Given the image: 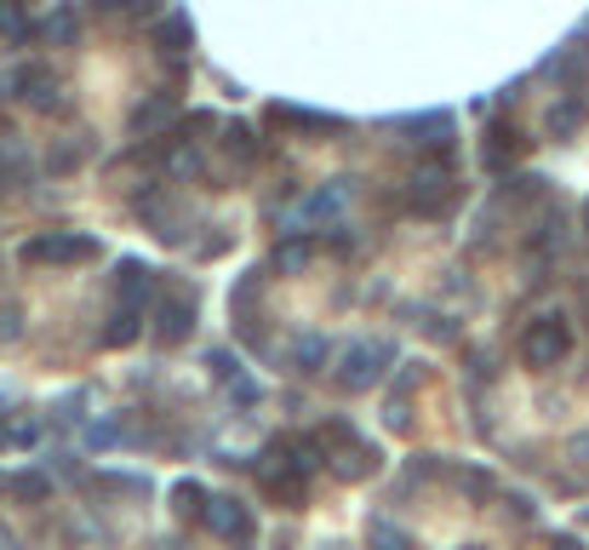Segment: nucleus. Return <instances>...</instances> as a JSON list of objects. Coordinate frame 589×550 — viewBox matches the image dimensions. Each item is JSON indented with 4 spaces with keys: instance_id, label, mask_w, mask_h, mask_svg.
Instances as JSON below:
<instances>
[{
    "instance_id": "1",
    "label": "nucleus",
    "mask_w": 589,
    "mask_h": 550,
    "mask_svg": "<svg viewBox=\"0 0 589 550\" xmlns=\"http://www.w3.org/2000/svg\"><path fill=\"white\" fill-rule=\"evenodd\" d=\"M321 447H326V465L338 470L344 482H367L372 470H378V454L372 447L361 442V431H355V424H344V419H332V424H321Z\"/></svg>"
},
{
    "instance_id": "2",
    "label": "nucleus",
    "mask_w": 589,
    "mask_h": 550,
    "mask_svg": "<svg viewBox=\"0 0 589 550\" xmlns=\"http://www.w3.org/2000/svg\"><path fill=\"white\" fill-rule=\"evenodd\" d=\"M395 362V344H383V339H355L344 356H338V385L344 390H372L383 373H390Z\"/></svg>"
},
{
    "instance_id": "3",
    "label": "nucleus",
    "mask_w": 589,
    "mask_h": 550,
    "mask_svg": "<svg viewBox=\"0 0 589 550\" xmlns=\"http://www.w3.org/2000/svg\"><path fill=\"white\" fill-rule=\"evenodd\" d=\"M18 259L35 264V270H46V264H81V259H97V241L92 236H74V230H46L35 241H23Z\"/></svg>"
},
{
    "instance_id": "4",
    "label": "nucleus",
    "mask_w": 589,
    "mask_h": 550,
    "mask_svg": "<svg viewBox=\"0 0 589 550\" xmlns=\"http://www.w3.org/2000/svg\"><path fill=\"white\" fill-rule=\"evenodd\" d=\"M7 92L18 98V104L41 110V115L63 110V81H58L53 64H23V69H12V75H7Z\"/></svg>"
},
{
    "instance_id": "5",
    "label": "nucleus",
    "mask_w": 589,
    "mask_h": 550,
    "mask_svg": "<svg viewBox=\"0 0 589 550\" xmlns=\"http://www.w3.org/2000/svg\"><path fill=\"white\" fill-rule=\"evenodd\" d=\"M567 350H573V321L567 316H538L527 339H521V356L532 367H555V362H567Z\"/></svg>"
},
{
    "instance_id": "6",
    "label": "nucleus",
    "mask_w": 589,
    "mask_h": 550,
    "mask_svg": "<svg viewBox=\"0 0 589 550\" xmlns=\"http://www.w3.org/2000/svg\"><path fill=\"white\" fill-rule=\"evenodd\" d=\"M406 202H413V213L435 218V213L452 202V167H447V161H424V167L413 172V184H406Z\"/></svg>"
},
{
    "instance_id": "7",
    "label": "nucleus",
    "mask_w": 589,
    "mask_h": 550,
    "mask_svg": "<svg viewBox=\"0 0 589 550\" xmlns=\"http://www.w3.org/2000/svg\"><path fill=\"white\" fill-rule=\"evenodd\" d=\"M189 328H195V293L189 287L161 293V305H155V333H161V344H184Z\"/></svg>"
},
{
    "instance_id": "8",
    "label": "nucleus",
    "mask_w": 589,
    "mask_h": 550,
    "mask_svg": "<svg viewBox=\"0 0 589 550\" xmlns=\"http://www.w3.org/2000/svg\"><path fill=\"white\" fill-rule=\"evenodd\" d=\"M200 522H207L218 539H229V545H246L252 539V511L241 505V499H207Z\"/></svg>"
},
{
    "instance_id": "9",
    "label": "nucleus",
    "mask_w": 589,
    "mask_h": 550,
    "mask_svg": "<svg viewBox=\"0 0 589 550\" xmlns=\"http://www.w3.org/2000/svg\"><path fill=\"white\" fill-rule=\"evenodd\" d=\"M349 202H355V184H349V179H332V184H321V190L303 195L298 224H332V218H338Z\"/></svg>"
},
{
    "instance_id": "10",
    "label": "nucleus",
    "mask_w": 589,
    "mask_h": 550,
    "mask_svg": "<svg viewBox=\"0 0 589 550\" xmlns=\"http://www.w3.org/2000/svg\"><path fill=\"white\" fill-rule=\"evenodd\" d=\"M395 133H406V138H413V144H424V149H447V133H452V115H447V110L401 115V121H395Z\"/></svg>"
},
{
    "instance_id": "11",
    "label": "nucleus",
    "mask_w": 589,
    "mask_h": 550,
    "mask_svg": "<svg viewBox=\"0 0 589 550\" xmlns=\"http://www.w3.org/2000/svg\"><path fill=\"white\" fill-rule=\"evenodd\" d=\"M149 287H155V270H149L143 259H120L115 264V298L126 310H138L143 298H149Z\"/></svg>"
},
{
    "instance_id": "12",
    "label": "nucleus",
    "mask_w": 589,
    "mask_h": 550,
    "mask_svg": "<svg viewBox=\"0 0 589 550\" xmlns=\"http://www.w3.org/2000/svg\"><path fill=\"white\" fill-rule=\"evenodd\" d=\"M521 156V133L509 127V121H498L493 133H486V144H481V161H486V172H509V161Z\"/></svg>"
},
{
    "instance_id": "13",
    "label": "nucleus",
    "mask_w": 589,
    "mask_h": 550,
    "mask_svg": "<svg viewBox=\"0 0 589 550\" xmlns=\"http://www.w3.org/2000/svg\"><path fill=\"white\" fill-rule=\"evenodd\" d=\"M275 127H298V133H338V115H321V110H292V104H275L269 110Z\"/></svg>"
},
{
    "instance_id": "14",
    "label": "nucleus",
    "mask_w": 589,
    "mask_h": 550,
    "mask_svg": "<svg viewBox=\"0 0 589 550\" xmlns=\"http://www.w3.org/2000/svg\"><path fill=\"white\" fill-rule=\"evenodd\" d=\"M155 46H161V53H189V46H195L189 12H166V18L155 23Z\"/></svg>"
},
{
    "instance_id": "15",
    "label": "nucleus",
    "mask_w": 589,
    "mask_h": 550,
    "mask_svg": "<svg viewBox=\"0 0 589 550\" xmlns=\"http://www.w3.org/2000/svg\"><path fill=\"white\" fill-rule=\"evenodd\" d=\"M280 477H298L292 470V447H287V436H275L264 454H258V482L269 488V482H280Z\"/></svg>"
},
{
    "instance_id": "16",
    "label": "nucleus",
    "mask_w": 589,
    "mask_h": 550,
    "mask_svg": "<svg viewBox=\"0 0 589 550\" xmlns=\"http://www.w3.org/2000/svg\"><path fill=\"white\" fill-rule=\"evenodd\" d=\"M41 41H46V46H74V41H81V12H74V7H58L53 18L41 23Z\"/></svg>"
},
{
    "instance_id": "17",
    "label": "nucleus",
    "mask_w": 589,
    "mask_h": 550,
    "mask_svg": "<svg viewBox=\"0 0 589 550\" xmlns=\"http://www.w3.org/2000/svg\"><path fill=\"white\" fill-rule=\"evenodd\" d=\"M326 356H332V344H326L321 333L292 339V373H321V367H326Z\"/></svg>"
},
{
    "instance_id": "18",
    "label": "nucleus",
    "mask_w": 589,
    "mask_h": 550,
    "mask_svg": "<svg viewBox=\"0 0 589 550\" xmlns=\"http://www.w3.org/2000/svg\"><path fill=\"white\" fill-rule=\"evenodd\" d=\"M578 127H584V104H578V98H561V104L544 115V133L550 138H573Z\"/></svg>"
},
{
    "instance_id": "19",
    "label": "nucleus",
    "mask_w": 589,
    "mask_h": 550,
    "mask_svg": "<svg viewBox=\"0 0 589 550\" xmlns=\"http://www.w3.org/2000/svg\"><path fill=\"white\" fill-rule=\"evenodd\" d=\"M138 333H143V316H138V310H126V305H115L109 328H104V344H109V350H126Z\"/></svg>"
},
{
    "instance_id": "20",
    "label": "nucleus",
    "mask_w": 589,
    "mask_h": 550,
    "mask_svg": "<svg viewBox=\"0 0 589 550\" xmlns=\"http://www.w3.org/2000/svg\"><path fill=\"white\" fill-rule=\"evenodd\" d=\"M223 156L235 161V167H246L252 156H258V138H252L246 121H229V127H223Z\"/></svg>"
},
{
    "instance_id": "21",
    "label": "nucleus",
    "mask_w": 589,
    "mask_h": 550,
    "mask_svg": "<svg viewBox=\"0 0 589 550\" xmlns=\"http://www.w3.org/2000/svg\"><path fill=\"white\" fill-rule=\"evenodd\" d=\"M166 115H172V98L161 92V98H149V104H138V110H132V133H138V138L161 133V127H166Z\"/></svg>"
},
{
    "instance_id": "22",
    "label": "nucleus",
    "mask_w": 589,
    "mask_h": 550,
    "mask_svg": "<svg viewBox=\"0 0 589 550\" xmlns=\"http://www.w3.org/2000/svg\"><path fill=\"white\" fill-rule=\"evenodd\" d=\"M287 447H292V470H298V477H310V470H321V465H326L321 436H287Z\"/></svg>"
},
{
    "instance_id": "23",
    "label": "nucleus",
    "mask_w": 589,
    "mask_h": 550,
    "mask_svg": "<svg viewBox=\"0 0 589 550\" xmlns=\"http://www.w3.org/2000/svg\"><path fill=\"white\" fill-rule=\"evenodd\" d=\"M30 179V156H23L18 144H0V190H12Z\"/></svg>"
},
{
    "instance_id": "24",
    "label": "nucleus",
    "mask_w": 589,
    "mask_h": 550,
    "mask_svg": "<svg viewBox=\"0 0 589 550\" xmlns=\"http://www.w3.org/2000/svg\"><path fill=\"white\" fill-rule=\"evenodd\" d=\"M30 35V7L23 0H0V41H23Z\"/></svg>"
},
{
    "instance_id": "25",
    "label": "nucleus",
    "mask_w": 589,
    "mask_h": 550,
    "mask_svg": "<svg viewBox=\"0 0 589 550\" xmlns=\"http://www.w3.org/2000/svg\"><path fill=\"white\" fill-rule=\"evenodd\" d=\"M172 511L177 516H200V511H207V488H200V482H177L172 488Z\"/></svg>"
},
{
    "instance_id": "26",
    "label": "nucleus",
    "mask_w": 589,
    "mask_h": 550,
    "mask_svg": "<svg viewBox=\"0 0 589 550\" xmlns=\"http://www.w3.org/2000/svg\"><path fill=\"white\" fill-rule=\"evenodd\" d=\"M372 550H413V539H406V528H395L390 516L372 522Z\"/></svg>"
},
{
    "instance_id": "27",
    "label": "nucleus",
    "mask_w": 589,
    "mask_h": 550,
    "mask_svg": "<svg viewBox=\"0 0 589 550\" xmlns=\"http://www.w3.org/2000/svg\"><path fill=\"white\" fill-rule=\"evenodd\" d=\"M310 253H315V247L310 241H280V253H275V270H303V264H310Z\"/></svg>"
},
{
    "instance_id": "28",
    "label": "nucleus",
    "mask_w": 589,
    "mask_h": 550,
    "mask_svg": "<svg viewBox=\"0 0 589 550\" xmlns=\"http://www.w3.org/2000/svg\"><path fill=\"white\" fill-rule=\"evenodd\" d=\"M207 373L218 385H229V379H241V362H235V350H212L207 356Z\"/></svg>"
},
{
    "instance_id": "29",
    "label": "nucleus",
    "mask_w": 589,
    "mask_h": 550,
    "mask_svg": "<svg viewBox=\"0 0 589 550\" xmlns=\"http://www.w3.org/2000/svg\"><path fill=\"white\" fill-rule=\"evenodd\" d=\"M46 488H53V482H46L41 470H23V477L12 482V493H18V499H46Z\"/></svg>"
},
{
    "instance_id": "30",
    "label": "nucleus",
    "mask_w": 589,
    "mask_h": 550,
    "mask_svg": "<svg viewBox=\"0 0 589 550\" xmlns=\"http://www.w3.org/2000/svg\"><path fill=\"white\" fill-rule=\"evenodd\" d=\"M458 482H464L470 499H486V493H493V477H486V470H458Z\"/></svg>"
},
{
    "instance_id": "31",
    "label": "nucleus",
    "mask_w": 589,
    "mask_h": 550,
    "mask_svg": "<svg viewBox=\"0 0 589 550\" xmlns=\"http://www.w3.org/2000/svg\"><path fill=\"white\" fill-rule=\"evenodd\" d=\"M0 436H12L18 447H35V442H41V424H35V419H18L12 431H0Z\"/></svg>"
},
{
    "instance_id": "32",
    "label": "nucleus",
    "mask_w": 589,
    "mask_h": 550,
    "mask_svg": "<svg viewBox=\"0 0 589 550\" xmlns=\"http://www.w3.org/2000/svg\"><path fill=\"white\" fill-rule=\"evenodd\" d=\"M383 424H390V431H413V413H406V402H390V408H383Z\"/></svg>"
},
{
    "instance_id": "33",
    "label": "nucleus",
    "mask_w": 589,
    "mask_h": 550,
    "mask_svg": "<svg viewBox=\"0 0 589 550\" xmlns=\"http://www.w3.org/2000/svg\"><path fill=\"white\" fill-rule=\"evenodd\" d=\"M69 167H81V149H74V144H58V149H53V172H69Z\"/></svg>"
},
{
    "instance_id": "34",
    "label": "nucleus",
    "mask_w": 589,
    "mask_h": 550,
    "mask_svg": "<svg viewBox=\"0 0 589 550\" xmlns=\"http://www.w3.org/2000/svg\"><path fill=\"white\" fill-rule=\"evenodd\" d=\"M97 12H143V0H97Z\"/></svg>"
},
{
    "instance_id": "35",
    "label": "nucleus",
    "mask_w": 589,
    "mask_h": 550,
    "mask_svg": "<svg viewBox=\"0 0 589 550\" xmlns=\"http://www.w3.org/2000/svg\"><path fill=\"white\" fill-rule=\"evenodd\" d=\"M0 339H18V310H0Z\"/></svg>"
},
{
    "instance_id": "36",
    "label": "nucleus",
    "mask_w": 589,
    "mask_h": 550,
    "mask_svg": "<svg viewBox=\"0 0 589 550\" xmlns=\"http://www.w3.org/2000/svg\"><path fill=\"white\" fill-rule=\"evenodd\" d=\"M550 550H584V545H578V539H573V534H561V539H555V545H550Z\"/></svg>"
},
{
    "instance_id": "37",
    "label": "nucleus",
    "mask_w": 589,
    "mask_h": 550,
    "mask_svg": "<svg viewBox=\"0 0 589 550\" xmlns=\"http://www.w3.org/2000/svg\"><path fill=\"white\" fill-rule=\"evenodd\" d=\"M155 550H184V539H155Z\"/></svg>"
},
{
    "instance_id": "38",
    "label": "nucleus",
    "mask_w": 589,
    "mask_h": 550,
    "mask_svg": "<svg viewBox=\"0 0 589 550\" xmlns=\"http://www.w3.org/2000/svg\"><path fill=\"white\" fill-rule=\"evenodd\" d=\"M584 230H589V202H584Z\"/></svg>"
}]
</instances>
